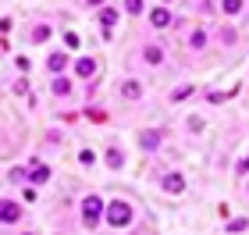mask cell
Masks as SVG:
<instances>
[{"mask_svg": "<svg viewBox=\"0 0 249 235\" xmlns=\"http://www.w3.org/2000/svg\"><path fill=\"white\" fill-rule=\"evenodd\" d=\"M139 96H142V82H139V78H124V82H121V100H132V104H135Z\"/></svg>", "mask_w": 249, "mask_h": 235, "instance_id": "8992f818", "label": "cell"}, {"mask_svg": "<svg viewBox=\"0 0 249 235\" xmlns=\"http://www.w3.org/2000/svg\"><path fill=\"white\" fill-rule=\"evenodd\" d=\"M242 7H246V0H221V11H224V15H242Z\"/></svg>", "mask_w": 249, "mask_h": 235, "instance_id": "9a60e30c", "label": "cell"}, {"mask_svg": "<svg viewBox=\"0 0 249 235\" xmlns=\"http://www.w3.org/2000/svg\"><path fill=\"white\" fill-rule=\"evenodd\" d=\"M32 39H36V43H47V39H50V29H47V25L32 29Z\"/></svg>", "mask_w": 249, "mask_h": 235, "instance_id": "d6986e66", "label": "cell"}, {"mask_svg": "<svg viewBox=\"0 0 249 235\" xmlns=\"http://www.w3.org/2000/svg\"><path fill=\"white\" fill-rule=\"evenodd\" d=\"M53 96H68V93H71V82H68V78L64 75H53Z\"/></svg>", "mask_w": 249, "mask_h": 235, "instance_id": "4fadbf2b", "label": "cell"}, {"mask_svg": "<svg viewBox=\"0 0 249 235\" xmlns=\"http://www.w3.org/2000/svg\"><path fill=\"white\" fill-rule=\"evenodd\" d=\"M139 146H142L146 153H150V150H157V146H160V132H150V128H146L142 136H139Z\"/></svg>", "mask_w": 249, "mask_h": 235, "instance_id": "7c38bea8", "label": "cell"}, {"mask_svg": "<svg viewBox=\"0 0 249 235\" xmlns=\"http://www.w3.org/2000/svg\"><path fill=\"white\" fill-rule=\"evenodd\" d=\"M104 161H107L110 171H118V167H124V150H121V146H107V157H104Z\"/></svg>", "mask_w": 249, "mask_h": 235, "instance_id": "30bf717a", "label": "cell"}, {"mask_svg": "<svg viewBox=\"0 0 249 235\" xmlns=\"http://www.w3.org/2000/svg\"><path fill=\"white\" fill-rule=\"evenodd\" d=\"M150 25L153 29H167V25H171V11H167V7H153L150 11Z\"/></svg>", "mask_w": 249, "mask_h": 235, "instance_id": "ba28073f", "label": "cell"}, {"mask_svg": "<svg viewBox=\"0 0 249 235\" xmlns=\"http://www.w3.org/2000/svg\"><path fill=\"white\" fill-rule=\"evenodd\" d=\"M75 75L78 78H93L96 75V57H78L75 61Z\"/></svg>", "mask_w": 249, "mask_h": 235, "instance_id": "52a82bcc", "label": "cell"}, {"mask_svg": "<svg viewBox=\"0 0 249 235\" xmlns=\"http://www.w3.org/2000/svg\"><path fill=\"white\" fill-rule=\"evenodd\" d=\"M164 4H171V0H164Z\"/></svg>", "mask_w": 249, "mask_h": 235, "instance_id": "4316f807", "label": "cell"}, {"mask_svg": "<svg viewBox=\"0 0 249 235\" xmlns=\"http://www.w3.org/2000/svg\"><path fill=\"white\" fill-rule=\"evenodd\" d=\"M100 25H104V29L110 32V29L118 25V11H114V7H104V4H100Z\"/></svg>", "mask_w": 249, "mask_h": 235, "instance_id": "8fae6325", "label": "cell"}, {"mask_svg": "<svg viewBox=\"0 0 249 235\" xmlns=\"http://www.w3.org/2000/svg\"><path fill=\"white\" fill-rule=\"evenodd\" d=\"M164 193L182 196V193H185V175H182V171H167V175H164Z\"/></svg>", "mask_w": 249, "mask_h": 235, "instance_id": "277c9868", "label": "cell"}, {"mask_svg": "<svg viewBox=\"0 0 249 235\" xmlns=\"http://www.w3.org/2000/svg\"><path fill=\"white\" fill-rule=\"evenodd\" d=\"M142 61H146V64H164V50H160V47H146V50H142Z\"/></svg>", "mask_w": 249, "mask_h": 235, "instance_id": "5bb4252c", "label": "cell"}, {"mask_svg": "<svg viewBox=\"0 0 249 235\" xmlns=\"http://www.w3.org/2000/svg\"><path fill=\"white\" fill-rule=\"evenodd\" d=\"M89 121H96V125H104V121H107V110H89Z\"/></svg>", "mask_w": 249, "mask_h": 235, "instance_id": "44dd1931", "label": "cell"}, {"mask_svg": "<svg viewBox=\"0 0 249 235\" xmlns=\"http://www.w3.org/2000/svg\"><path fill=\"white\" fill-rule=\"evenodd\" d=\"M21 221V207L15 199H0V225H18Z\"/></svg>", "mask_w": 249, "mask_h": 235, "instance_id": "3957f363", "label": "cell"}, {"mask_svg": "<svg viewBox=\"0 0 249 235\" xmlns=\"http://www.w3.org/2000/svg\"><path fill=\"white\" fill-rule=\"evenodd\" d=\"M192 93H196V89H192V86H178L175 93H171V100H175V104H182V100H189Z\"/></svg>", "mask_w": 249, "mask_h": 235, "instance_id": "e0dca14e", "label": "cell"}, {"mask_svg": "<svg viewBox=\"0 0 249 235\" xmlns=\"http://www.w3.org/2000/svg\"><path fill=\"white\" fill-rule=\"evenodd\" d=\"M86 4H89V7H100V4H104V0H86Z\"/></svg>", "mask_w": 249, "mask_h": 235, "instance_id": "484cf974", "label": "cell"}, {"mask_svg": "<svg viewBox=\"0 0 249 235\" xmlns=\"http://www.w3.org/2000/svg\"><path fill=\"white\" fill-rule=\"evenodd\" d=\"M124 15H142V0H124Z\"/></svg>", "mask_w": 249, "mask_h": 235, "instance_id": "ac0fdd59", "label": "cell"}, {"mask_svg": "<svg viewBox=\"0 0 249 235\" xmlns=\"http://www.w3.org/2000/svg\"><path fill=\"white\" fill-rule=\"evenodd\" d=\"M104 221V196H86L82 199V228L93 232Z\"/></svg>", "mask_w": 249, "mask_h": 235, "instance_id": "6da1fadb", "label": "cell"}, {"mask_svg": "<svg viewBox=\"0 0 249 235\" xmlns=\"http://www.w3.org/2000/svg\"><path fill=\"white\" fill-rule=\"evenodd\" d=\"M47 68H50L53 75H61V72L68 68V54H64V50H53L50 57H47Z\"/></svg>", "mask_w": 249, "mask_h": 235, "instance_id": "9c48e42d", "label": "cell"}, {"mask_svg": "<svg viewBox=\"0 0 249 235\" xmlns=\"http://www.w3.org/2000/svg\"><path fill=\"white\" fill-rule=\"evenodd\" d=\"M21 199H25V203H36V199H39V196H36V189H32V185H29V189H25V193H21Z\"/></svg>", "mask_w": 249, "mask_h": 235, "instance_id": "7402d4cb", "label": "cell"}, {"mask_svg": "<svg viewBox=\"0 0 249 235\" xmlns=\"http://www.w3.org/2000/svg\"><path fill=\"white\" fill-rule=\"evenodd\" d=\"M64 47H71V50L78 47V36H75V32H64Z\"/></svg>", "mask_w": 249, "mask_h": 235, "instance_id": "603a6c76", "label": "cell"}, {"mask_svg": "<svg viewBox=\"0 0 249 235\" xmlns=\"http://www.w3.org/2000/svg\"><path fill=\"white\" fill-rule=\"evenodd\" d=\"M29 182H32V185H47V182H50V167L43 164V161H32V164H29Z\"/></svg>", "mask_w": 249, "mask_h": 235, "instance_id": "5b68a950", "label": "cell"}, {"mask_svg": "<svg viewBox=\"0 0 249 235\" xmlns=\"http://www.w3.org/2000/svg\"><path fill=\"white\" fill-rule=\"evenodd\" d=\"M78 161H82V164H93L96 153H93V150H82V153H78Z\"/></svg>", "mask_w": 249, "mask_h": 235, "instance_id": "cb8c5ba5", "label": "cell"}, {"mask_svg": "<svg viewBox=\"0 0 249 235\" xmlns=\"http://www.w3.org/2000/svg\"><path fill=\"white\" fill-rule=\"evenodd\" d=\"M239 171H242V175H246V171H249V153H246V157H242V164H239Z\"/></svg>", "mask_w": 249, "mask_h": 235, "instance_id": "d4e9b609", "label": "cell"}, {"mask_svg": "<svg viewBox=\"0 0 249 235\" xmlns=\"http://www.w3.org/2000/svg\"><path fill=\"white\" fill-rule=\"evenodd\" d=\"M107 225L118 228V232L132 225V207L124 203V199H110V207H107Z\"/></svg>", "mask_w": 249, "mask_h": 235, "instance_id": "7a4b0ae2", "label": "cell"}, {"mask_svg": "<svg viewBox=\"0 0 249 235\" xmlns=\"http://www.w3.org/2000/svg\"><path fill=\"white\" fill-rule=\"evenodd\" d=\"M189 47H192V50H203V47H207V29H196V32H192V36H189Z\"/></svg>", "mask_w": 249, "mask_h": 235, "instance_id": "2e32d148", "label": "cell"}, {"mask_svg": "<svg viewBox=\"0 0 249 235\" xmlns=\"http://www.w3.org/2000/svg\"><path fill=\"white\" fill-rule=\"evenodd\" d=\"M224 228H228V232H246V228H249V221H246V217H235L231 225H224Z\"/></svg>", "mask_w": 249, "mask_h": 235, "instance_id": "ffe728a7", "label": "cell"}]
</instances>
